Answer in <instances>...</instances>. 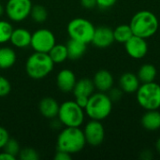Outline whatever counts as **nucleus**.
Segmentation results:
<instances>
[{
	"label": "nucleus",
	"mask_w": 160,
	"mask_h": 160,
	"mask_svg": "<svg viewBox=\"0 0 160 160\" xmlns=\"http://www.w3.org/2000/svg\"><path fill=\"white\" fill-rule=\"evenodd\" d=\"M86 144L83 131L80 128L66 127L57 137V150L65 151L70 155L81 152Z\"/></svg>",
	"instance_id": "nucleus-1"
},
{
	"label": "nucleus",
	"mask_w": 160,
	"mask_h": 160,
	"mask_svg": "<svg viewBox=\"0 0 160 160\" xmlns=\"http://www.w3.org/2000/svg\"><path fill=\"white\" fill-rule=\"evenodd\" d=\"M158 17L149 10L138 11L130 21V28L133 35L142 38H148L154 36L158 29Z\"/></svg>",
	"instance_id": "nucleus-2"
},
{
	"label": "nucleus",
	"mask_w": 160,
	"mask_h": 160,
	"mask_svg": "<svg viewBox=\"0 0 160 160\" xmlns=\"http://www.w3.org/2000/svg\"><path fill=\"white\" fill-rule=\"evenodd\" d=\"M54 63L48 53L35 52L26 60L25 71L30 78L41 80L52 71Z\"/></svg>",
	"instance_id": "nucleus-3"
},
{
	"label": "nucleus",
	"mask_w": 160,
	"mask_h": 160,
	"mask_svg": "<svg viewBox=\"0 0 160 160\" xmlns=\"http://www.w3.org/2000/svg\"><path fill=\"white\" fill-rule=\"evenodd\" d=\"M112 101L104 92L94 93L89 98L84 108L85 113L92 120L102 121L106 119L112 112Z\"/></svg>",
	"instance_id": "nucleus-4"
},
{
	"label": "nucleus",
	"mask_w": 160,
	"mask_h": 160,
	"mask_svg": "<svg viewBox=\"0 0 160 160\" xmlns=\"http://www.w3.org/2000/svg\"><path fill=\"white\" fill-rule=\"evenodd\" d=\"M58 120L65 127L80 128L84 121V111L76 101L68 100L59 106Z\"/></svg>",
	"instance_id": "nucleus-5"
},
{
	"label": "nucleus",
	"mask_w": 160,
	"mask_h": 160,
	"mask_svg": "<svg viewBox=\"0 0 160 160\" xmlns=\"http://www.w3.org/2000/svg\"><path fill=\"white\" fill-rule=\"evenodd\" d=\"M139 105L146 111L160 108V85L152 82L140 85L136 92Z\"/></svg>",
	"instance_id": "nucleus-6"
},
{
	"label": "nucleus",
	"mask_w": 160,
	"mask_h": 160,
	"mask_svg": "<svg viewBox=\"0 0 160 160\" xmlns=\"http://www.w3.org/2000/svg\"><path fill=\"white\" fill-rule=\"evenodd\" d=\"M96 27L94 24L84 18H75L71 20L67 27L70 38L82 41L83 43H90L92 41Z\"/></svg>",
	"instance_id": "nucleus-7"
},
{
	"label": "nucleus",
	"mask_w": 160,
	"mask_h": 160,
	"mask_svg": "<svg viewBox=\"0 0 160 160\" xmlns=\"http://www.w3.org/2000/svg\"><path fill=\"white\" fill-rule=\"evenodd\" d=\"M32 7L31 0H8L5 12L9 20L19 22L30 15Z\"/></svg>",
	"instance_id": "nucleus-8"
},
{
	"label": "nucleus",
	"mask_w": 160,
	"mask_h": 160,
	"mask_svg": "<svg viewBox=\"0 0 160 160\" xmlns=\"http://www.w3.org/2000/svg\"><path fill=\"white\" fill-rule=\"evenodd\" d=\"M55 44V37L49 29L40 28L32 34L30 46L35 52L48 53Z\"/></svg>",
	"instance_id": "nucleus-9"
},
{
	"label": "nucleus",
	"mask_w": 160,
	"mask_h": 160,
	"mask_svg": "<svg viewBox=\"0 0 160 160\" xmlns=\"http://www.w3.org/2000/svg\"><path fill=\"white\" fill-rule=\"evenodd\" d=\"M82 131L85 137L86 143H88L91 146H98L104 141L105 129L100 121L91 120L86 124Z\"/></svg>",
	"instance_id": "nucleus-10"
},
{
	"label": "nucleus",
	"mask_w": 160,
	"mask_h": 160,
	"mask_svg": "<svg viewBox=\"0 0 160 160\" xmlns=\"http://www.w3.org/2000/svg\"><path fill=\"white\" fill-rule=\"evenodd\" d=\"M126 51L128 54L134 59H142L148 52V44L145 38L133 35L126 43Z\"/></svg>",
	"instance_id": "nucleus-11"
},
{
	"label": "nucleus",
	"mask_w": 160,
	"mask_h": 160,
	"mask_svg": "<svg viewBox=\"0 0 160 160\" xmlns=\"http://www.w3.org/2000/svg\"><path fill=\"white\" fill-rule=\"evenodd\" d=\"M113 41H115L113 30L107 26H99L95 29L91 43H93L97 48L105 49L111 46Z\"/></svg>",
	"instance_id": "nucleus-12"
},
{
	"label": "nucleus",
	"mask_w": 160,
	"mask_h": 160,
	"mask_svg": "<svg viewBox=\"0 0 160 160\" xmlns=\"http://www.w3.org/2000/svg\"><path fill=\"white\" fill-rule=\"evenodd\" d=\"M76 82L77 80L74 72L68 68L62 69L56 76V85L58 89L64 93L72 92Z\"/></svg>",
	"instance_id": "nucleus-13"
},
{
	"label": "nucleus",
	"mask_w": 160,
	"mask_h": 160,
	"mask_svg": "<svg viewBox=\"0 0 160 160\" xmlns=\"http://www.w3.org/2000/svg\"><path fill=\"white\" fill-rule=\"evenodd\" d=\"M93 82L99 92H108L113 86V77L108 70L100 69L95 74Z\"/></svg>",
	"instance_id": "nucleus-14"
},
{
	"label": "nucleus",
	"mask_w": 160,
	"mask_h": 160,
	"mask_svg": "<svg viewBox=\"0 0 160 160\" xmlns=\"http://www.w3.org/2000/svg\"><path fill=\"white\" fill-rule=\"evenodd\" d=\"M59 106L60 105L53 98L46 97L39 101L38 109L42 116L48 119H53L58 115Z\"/></svg>",
	"instance_id": "nucleus-15"
},
{
	"label": "nucleus",
	"mask_w": 160,
	"mask_h": 160,
	"mask_svg": "<svg viewBox=\"0 0 160 160\" xmlns=\"http://www.w3.org/2000/svg\"><path fill=\"white\" fill-rule=\"evenodd\" d=\"M32 34L25 28H16L13 29L9 41L11 44L19 49H23L31 44Z\"/></svg>",
	"instance_id": "nucleus-16"
},
{
	"label": "nucleus",
	"mask_w": 160,
	"mask_h": 160,
	"mask_svg": "<svg viewBox=\"0 0 160 160\" xmlns=\"http://www.w3.org/2000/svg\"><path fill=\"white\" fill-rule=\"evenodd\" d=\"M138 76L130 72L124 73L119 79V86L127 94L136 93L141 85Z\"/></svg>",
	"instance_id": "nucleus-17"
},
{
	"label": "nucleus",
	"mask_w": 160,
	"mask_h": 160,
	"mask_svg": "<svg viewBox=\"0 0 160 160\" xmlns=\"http://www.w3.org/2000/svg\"><path fill=\"white\" fill-rule=\"evenodd\" d=\"M95 85L92 80L83 78L80 81H77L75 86L72 90L75 98L77 97H86L89 98L92 94H94Z\"/></svg>",
	"instance_id": "nucleus-18"
},
{
	"label": "nucleus",
	"mask_w": 160,
	"mask_h": 160,
	"mask_svg": "<svg viewBox=\"0 0 160 160\" xmlns=\"http://www.w3.org/2000/svg\"><path fill=\"white\" fill-rule=\"evenodd\" d=\"M142 127L149 131H156L160 128V112L158 110L147 111L142 118Z\"/></svg>",
	"instance_id": "nucleus-19"
},
{
	"label": "nucleus",
	"mask_w": 160,
	"mask_h": 160,
	"mask_svg": "<svg viewBox=\"0 0 160 160\" xmlns=\"http://www.w3.org/2000/svg\"><path fill=\"white\" fill-rule=\"evenodd\" d=\"M86 45H87L86 43L70 38L66 44L68 58L72 60L81 58L86 52Z\"/></svg>",
	"instance_id": "nucleus-20"
},
{
	"label": "nucleus",
	"mask_w": 160,
	"mask_h": 160,
	"mask_svg": "<svg viewBox=\"0 0 160 160\" xmlns=\"http://www.w3.org/2000/svg\"><path fill=\"white\" fill-rule=\"evenodd\" d=\"M17 59L16 52L13 49L8 47L0 48V68L7 69L11 68Z\"/></svg>",
	"instance_id": "nucleus-21"
},
{
	"label": "nucleus",
	"mask_w": 160,
	"mask_h": 160,
	"mask_svg": "<svg viewBox=\"0 0 160 160\" xmlns=\"http://www.w3.org/2000/svg\"><path fill=\"white\" fill-rule=\"evenodd\" d=\"M157 74L158 71L155 66L151 64H144L139 68L137 76L140 82H142V83H146V82H155Z\"/></svg>",
	"instance_id": "nucleus-22"
},
{
	"label": "nucleus",
	"mask_w": 160,
	"mask_h": 160,
	"mask_svg": "<svg viewBox=\"0 0 160 160\" xmlns=\"http://www.w3.org/2000/svg\"><path fill=\"white\" fill-rule=\"evenodd\" d=\"M48 54L54 64L63 63L68 58L67 46L64 44H55L48 52Z\"/></svg>",
	"instance_id": "nucleus-23"
},
{
	"label": "nucleus",
	"mask_w": 160,
	"mask_h": 160,
	"mask_svg": "<svg viewBox=\"0 0 160 160\" xmlns=\"http://www.w3.org/2000/svg\"><path fill=\"white\" fill-rule=\"evenodd\" d=\"M114 40L119 43H126L132 36V30L129 24H120L113 30Z\"/></svg>",
	"instance_id": "nucleus-24"
},
{
	"label": "nucleus",
	"mask_w": 160,
	"mask_h": 160,
	"mask_svg": "<svg viewBox=\"0 0 160 160\" xmlns=\"http://www.w3.org/2000/svg\"><path fill=\"white\" fill-rule=\"evenodd\" d=\"M30 16H31V18H32V20L34 22L41 23V22H44L47 20L48 12H47V9L43 6L36 5V6L32 7Z\"/></svg>",
	"instance_id": "nucleus-25"
},
{
	"label": "nucleus",
	"mask_w": 160,
	"mask_h": 160,
	"mask_svg": "<svg viewBox=\"0 0 160 160\" xmlns=\"http://www.w3.org/2000/svg\"><path fill=\"white\" fill-rule=\"evenodd\" d=\"M13 27L8 21L0 20V44L9 41Z\"/></svg>",
	"instance_id": "nucleus-26"
},
{
	"label": "nucleus",
	"mask_w": 160,
	"mask_h": 160,
	"mask_svg": "<svg viewBox=\"0 0 160 160\" xmlns=\"http://www.w3.org/2000/svg\"><path fill=\"white\" fill-rule=\"evenodd\" d=\"M18 158L21 160H38L39 158V156L35 149L26 147L20 150Z\"/></svg>",
	"instance_id": "nucleus-27"
},
{
	"label": "nucleus",
	"mask_w": 160,
	"mask_h": 160,
	"mask_svg": "<svg viewBox=\"0 0 160 160\" xmlns=\"http://www.w3.org/2000/svg\"><path fill=\"white\" fill-rule=\"evenodd\" d=\"M3 149H4L5 152L8 153V154L12 155V156H14V157H16V158L18 157L19 152H20V150H21L19 142H18L16 140L11 139V138L8 141V142L6 143V145L4 146Z\"/></svg>",
	"instance_id": "nucleus-28"
},
{
	"label": "nucleus",
	"mask_w": 160,
	"mask_h": 160,
	"mask_svg": "<svg viewBox=\"0 0 160 160\" xmlns=\"http://www.w3.org/2000/svg\"><path fill=\"white\" fill-rule=\"evenodd\" d=\"M11 85L9 81L4 76L0 75V98L6 97L10 93Z\"/></svg>",
	"instance_id": "nucleus-29"
},
{
	"label": "nucleus",
	"mask_w": 160,
	"mask_h": 160,
	"mask_svg": "<svg viewBox=\"0 0 160 160\" xmlns=\"http://www.w3.org/2000/svg\"><path fill=\"white\" fill-rule=\"evenodd\" d=\"M109 98H111V100L112 101V102H117V101H119L121 98H122V97H123V94H124V92H123V90L121 89V88H111L110 90H109Z\"/></svg>",
	"instance_id": "nucleus-30"
},
{
	"label": "nucleus",
	"mask_w": 160,
	"mask_h": 160,
	"mask_svg": "<svg viewBox=\"0 0 160 160\" xmlns=\"http://www.w3.org/2000/svg\"><path fill=\"white\" fill-rule=\"evenodd\" d=\"M9 139L10 137H9L8 130L5 128L0 127V149L4 148V146L6 145V143L8 142Z\"/></svg>",
	"instance_id": "nucleus-31"
},
{
	"label": "nucleus",
	"mask_w": 160,
	"mask_h": 160,
	"mask_svg": "<svg viewBox=\"0 0 160 160\" xmlns=\"http://www.w3.org/2000/svg\"><path fill=\"white\" fill-rule=\"evenodd\" d=\"M117 0H97V6L101 9H108L115 5Z\"/></svg>",
	"instance_id": "nucleus-32"
},
{
	"label": "nucleus",
	"mask_w": 160,
	"mask_h": 160,
	"mask_svg": "<svg viewBox=\"0 0 160 160\" xmlns=\"http://www.w3.org/2000/svg\"><path fill=\"white\" fill-rule=\"evenodd\" d=\"M53 158L55 160H70L71 159V155L65 152V151L57 150Z\"/></svg>",
	"instance_id": "nucleus-33"
},
{
	"label": "nucleus",
	"mask_w": 160,
	"mask_h": 160,
	"mask_svg": "<svg viewBox=\"0 0 160 160\" xmlns=\"http://www.w3.org/2000/svg\"><path fill=\"white\" fill-rule=\"evenodd\" d=\"M81 5L85 8H93L97 6V0H80Z\"/></svg>",
	"instance_id": "nucleus-34"
},
{
	"label": "nucleus",
	"mask_w": 160,
	"mask_h": 160,
	"mask_svg": "<svg viewBox=\"0 0 160 160\" xmlns=\"http://www.w3.org/2000/svg\"><path fill=\"white\" fill-rule=\"evenodd\" d=\"M88 98H86V97H77V98H75V101H76V103H77L80 107H82V108L84 110L85 106L87 105Z\"/></svg>",
	"instance_id": "nucleus-35"
},
{
	"label": "nucleus",
	"mask_w": 160,
	"mask_h": 160,
	"mask_svg": "<svg viewBox=\"0 0 160 160\" xmlns=\"http://www.w3.org/2000/svg\"><path fill=\"white\" fill-rule=\"evenodd\" d=\"M16 159V157L7 153V152H3L0 154V160H15Z\"/></svg>",
	"instance_id": "nucleus-36"
},
{
	"label": "nucleus",
	"mask_w": 160,
	"mask_h": 160,
	"mask_svg": "<svg viewBox=\"0 0 160 160\" xmlns=\"http://www.w3.org/2000/svg\"><path fill=\"white\" fill-rule=\"evenodd\" d=\"M156 148H157L158 152L160 154V138L158 140V142H157V143H156Z\"/></svg>",
	"instance_id": "nucleus-37"
},
{
	"label": "nucleus",
	"mask_w": 160,
	"mask_h": 160,
	"mask_svg": "<svg viewBox=\"0 0 160 160\" xmlns=\"http://www.w3.org/2000/svg\"><path fill=\"white\" fill-rule=\"evenodd\" d=\"M4 12H5V8L2 6V4H0V17L4 14Z\"/></svg>",
	"instance_id": "nucleus-38"
}]
</instances>
